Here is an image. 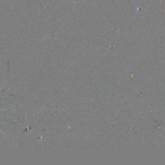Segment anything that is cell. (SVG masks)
<instances>
[]
</instances>
